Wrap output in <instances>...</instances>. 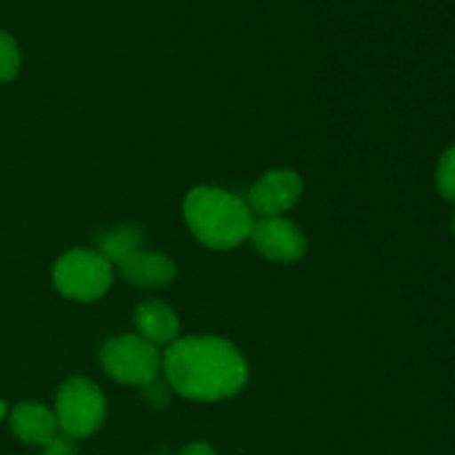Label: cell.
<instances>
[{
  "mask_svg": "<svg viewBox=\"0 0 455 455\" xmlns=\"http://www.w3.org/2000/svg\"><path fill=\"white\" fill-rule=\"evenodd\" d=\"M160 369L178 395L203 403L231 398L249 380L244 355L216 336L178 338L163 354Z\"/></svg>",
  "mask_w": 455,
  "mask_h": 455,
  "instance_id": "6da1fadb",
  "label": "cell"
},
{
  "mask_svg": "<svg viewBox=\"0 0 455 455\" xmlns=\"http://www.w3.org/2000/svg\"><path fill=\"white\" fill-rule=\"evenodd\" d=\"M187 227L212 249H235L253 229V213L243 198L218 187H196L182 204Z\"/></svg>",
  "mask_w": 455,
  "mask_h": 455,
  "instance_id": "7a4b0ae2",
  "label": "cell"
},
{
  "mask_svg": "<svg viewBox=\"0 0 455 455\" xmlns=\"http://www.w3.org/2000/svg\"><path fill=\"white\" fill-rule=\"evenodd\" d=\"M58 431L69 438H89L102 427L107 416V400L100 387L87 378H69L56 394Z\"/></svg>",
  "mask_w": 455,
  "mask_h": 455,
  "instance_id": "3957f363",
  "label": "cell"
},
{
  "mask_svg": "<svg viewBox=\"0 0 455 455\" xmlns=\"http://www.w3.org/2000/svg\"><path fill=\"white\" fill-rule=\"evenodd\" d=\"M114 283V265L100 251L74 249L58 258L53 284L69 300L93 302L105 296Z\"/></svg>",
  "mask_w": 455,
  "mask_h": 455,
  "instance_id": "277c9868",
  "label": "cell"
},
{
  "mask_svg": "<svg viewBox=\"0 0 455 455\" xmlns=\"http://www.w3.org/2000/svg\"><path fill=\"white\" fill-rule=\"evenodd\" d=\"M100 364L107 376L120 385L145 387L158 378L163 367V355L158 347L147 342L138 333L111 338L100 349Z\"/></svg>",
  "mask_w": 455,
  "mask_h": 455,
  "instance_id": "5b68a950",
  "label": "cell"
},
{
  "mask_svg": "<svg viewBox=\"0 0 455 455\" xmlns=\"http://www.w3.org/2000/svg\"><path fill=\"white\" fill-rule=\"evenodd\" d=\"M249 238L258 253H262L267 260L280 262V265L300 260L307 253V238L302 229L283 216L262 218V220L253 222Z\"/></svg>",
  "mask_w": 455,
  "mask_h": 455,
  "instance_id": "8992f818",
  "label": "cell"
},
{
  "mask_svg": "<svg viewBox=\"0 0 455 455\" xmlns=\"http://www.w3.org/2000/svg\"><path fill=\"white\" fill-rule=\"evenodd\" d=\"M302 178L291 169H274L265 173L247 194V207L262 218L283 216L296 207L302 196Z\"/></svg>",
  "mask_w": 455,
  "mask_h": 455,
  "instance_id": "52a82bcc",
  "label": "cell"
},
{
  "mask_svg": "<svg viewBox=\"0 0 455 455\" xmlns=\"http://www.w3.org/2000/svg\"><path fill=\"white\" fill-rule=\"evenodd\" d=\"M116 267L129 284L140 289H163L176 278V265L172 258L145 249H138Z\"/></svg>",
  "mask_w": 455,
  "mask_h": 455,
  "instance_id": "ba28073f",
  "label": "cell"
},
{
  "mask_svg": "<svg viewBox=\"0 0 455 455\" xmlns=\"http://www.w3.org/2000/svg\"><path fill=\"white\" fill-rule=\"evenodd\" d=\"M9 422H12V431L16 438H20L27 444H38V447H44L60 434L53 411H49L40 403L16 404Z\"/></svg>",
  "mask_w": 455,
  "mask_h": 455,
  "instance_id": "9c48e42d",
  "label": "cell"
},
{
  "mask_svg": "<svg viewBox=\"0 0 455 455\" xmlns=\"http://www.w3.org/2000/svg\"><path fill=\"white\" fill-rule=\"evenodd\" d=\"M133 323H136L138 336L145 338L147 342L156 347H169L180 338V320H178L176 311L164 305V302H142L136 314H133Z\"/></svg>",
  "mask_w": 455,
  "mask_h": 455,
  "instance_id": "30bf717a",
  "label": "cell"
},
{
  "mask_svg": "<svg viewBox=\"0 0 455 455\" xmlns=\"http://www.w3.org/2000/svg\"><path fill=\"white\" fill-rule=\"evenodd\" d=\"M142 243H145V234H142L140 227L120 225L100 235V253L116 267L120 260L136 253L142 247Z\"/></svg>",
  "mask_w": 455,
  "mask_h": 455,
  "instance_id": "8fae6325",
  "label": "cell"
},
{
  "mask_svg": "<svg viewBox=\"0 0 455 455\" xmlns=\"http://www.w3.org/2000/svg\"><path fill=\"white\" fill-rule=\"evenodd\" d=\"M20 71V49L18 43L0 29V83H9Z\"/></svg>",
  "mask_w": 455,
  "mask_h": 455,
  "instance_id": "7c38bea8",
  "label": "cell"
},
{
  "mask_svg": "<svg viewBox=\"0 0 455 455\" xmlns=\"http://www.w3.org/2000/svg\"><path fill=\"white\" fill-rule=\"evenodd\" d=\"M435 182H438V191L443 194V198L455 203V145L449 147L440 158Z\"/></svg>",
  "mask_w": 455,
  "mask_h": 455,
  "instance_id": "4fadbf2b",
  "label": "cell"
},
{
  "mask_svg": "<svg viewBox=\"0 0 455 455\" xmlns=\"http://www.w3.org/2000/svg\"><path fill=\"white\" fill-rule=\"evenodd\" d=\"M140 389H142L140 391L142 400H145V403L154 409L167 407L169 398H172V387L167 385V380L163 382V380H158V378L151 382H147V385L140 387Z\"/></svg>",
  "mask_w": 455,
  "mask_h": 455,
  "instance_id": "5bb4252c",
  "label": "cell"
},
{
  "mask_svg": "<svg viewBox=\"0 0 455 455\" xmlns=\"http://www.w3.org/2000/svg\"><path fill=\"white\" fill-rule=\"evenodd\" d=\"M43 455H78V444L69 435L58 434L52 443L44 444Z\"/></svg>",
  "mask_w": 455,
  "mask_h": 455,
  "instance_id": "9a60e30c",
  "label": "cell"
},
{
  "mask_svg": "<svg viewBox=\"0 0 455 455\" xmlns=\"http://www.w3.org/2000/svg\"><path fill=\"white\" fill-rule=\"evenodd\" d=\"M180 455H216V451L207 443H191L182 449Z\"/></svg>",
  "mask_w": 455,
  "mask_h": 455,
  "instance_id": "2e32d148",
  "label": "cell"
},
{
  "mask_svg": "<svg viewBox=\"0 0 455 455\" xmlns=\"http://www.w3.org/2000/svg\"><path fill=\"white\" fill-rule=\"evenodd\" d=\"M4 416H7V403H4V400H0V422L4 420Z\"/></svg>",
  "mask_w": 455,
  "mask_h": 455,
  "instance_id": "e0dca14e",
  "label": "cell"
},
{
  "mask_svg": "<svg viewBox=\"0 0 455 455\" xmlns=\"http://www.w3.org/2000/svg\"><path fill=\"white\" fill-rule=\"evenodd\" d=\"M453 234H455V213H453Z\"/></svg>",
  "mask_w": 455,
  "mask_h": 455,
  "instance_id": "ac0fdd59",
  "label": "cell"
}]
</instances>
